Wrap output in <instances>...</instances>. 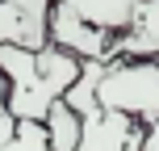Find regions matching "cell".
Here are the masks:
<instances>
[{
    "instance_id": "7a4b0ae2",
    "label": "cell",
    "mask_w": 159,
    "mask_h": 151,
    "mask_svg": "<svg viewBox=\"0 0 159 151\" xmlns=\"http://www.w3.org/2000/svg\"><path fill=\"white\" fill-rule=\"evenodd\" d=\"M96 101L105 109H117L126 118L143 122V126L159 122V59H143V55L105 59Z\"/></svg>"
},
{
    "instance_id": "9c48e42d",
    "label": "cell",
    "mask_w": 159,
    "mask_h": 151,
    "mask_svg": "<svg viewBox=\"0 0 159 151\" xmlns=\"http://www.w3.org/2000/svg\"><path fill=\"white\" fill-rule=\"evenodd\" d=\"M13 130H17V113H13V105H8L4 80H0V143H8V139H13Z\"/></svg>"
},
{
    "instance_id": "52a82bcc",
    "label": "cell",
    "mask_w": 159,
    "mask_h": 151,
    "mask_svg": "<svg viewBox=\"0 0 159 151\" xmlns=\"http://www.w3.org/2000/svg\"><path fill=\"white\" fill-rule=\"evenodd\" d=\"M46 134H50V147L55 151H75L80 139H84V118L67 101H55L50 113H46Z\"/></svg>"
},
{
    "instance_id": "8992f818",
    "label": "cell",
    "mask_w": 159,
    "mask_h": 151,
    "mask_svg": "<svg viewBox=\"0 0 159 151\" xmlns=\"http://www.w3.org/2000/svg\"><path fill=\"white\" fill-rule=\"evenodd\" d=\"M84 21H92L96 30H109V34H126L134 25L143 0H67Z\"/></svg>"
},
{
    "instance_id": "ba28073f",
    "label": "cell",
    "mask_w": 159,
    "mask_h": 151,
    "mask_svg": "<svg viewBox=\"0 0 159 151\" xmlns=\"http://www.w3.org/2000/svg\"><path fill=\"white\" fill-rule=\"evenodd\" d=\"M0 151H55L46 134V122H30V118H17V130L8 143H0Z\"/></svg>"
},
{
    "instance_id": "3957f363",
    "label": "cell",
    "mask_w": 159,
    "mask_h": 151,
    "mask_svg": "<svg viewBox=\"0 0 159 151\" xmlns=\"http://www.w3.org/2000/svg\"><path fill=\"white\" fill-rule=\"evenodd\" d=\"M50 42L63 50H71L80 59H109L113 55V34L96 30L92 21L75 13L67 0H55V13H50Z\"/></svg>"
},
{
    "instance_id": "277c9868",
    "label": "cell",
    "mask_w": 159,
    "mask_h": 151,
    "mask_svg": "<svg viewBox=\"0 0 159 151\" xmlns=\"http://www.w3.org/2000/svg\"><path fill=\"white\" fill-rule=\"evenodd\" d=\"M55 0H0V42L4 46H46Z\"/></svg>"
},
{
    "instance_id": "8fae6325",
    "label": "cell",
    "mask_w": 159,
    "mask_h": 151,
    "mask_svg": "<svg viewBox=\"0 0 159 151\" xmlns=\"http://www.w3.org/2000/svg\"><path fill=\"white\" fill-rule=\"evenodd\" d=\"M75 151H105V147H101V143H96V139L84 130V139H80V147H75Z\"/></svg>"
},
{
    "instance_id": "5b68a950",
    "label": "cell",
    "mask_w": 159,
    "mask_h": 151,
    "mask_svg": "<svg viewBox=\"0 0 159 151\" xmlns=\"http://www.w3.org/2000/svg\"><path fill=\"white\" fill-rule=\"evenodd\" d=\"M143 55V59H159V0H143V8H138L134 25H130L126 34H113V55Z\"/></svg>"
},
{
    "instance_id": "6da1fadb",
    "label": "cell",
    "mask_w": 159,
    "mask_h": 151,
    "mask_svg": "<svg viewBox=\"0 0 159 151\" xmlns=\"http://www.w3.org/2000/svg\"><path fill=\"white\" fill-rule=\"evenodd\" d=\"M80 67H84V59L55 46V42L34 50L0 42V80L8 88V105L17 118H30V122H46L50 105L67 97Z\"/></svg>"
},
{
    "instance_id": "30bf717a",
    "label": "cell",
    "mask_w": 159,
    "mask_h": 151,
    "mask_svg": "<svg viewBox=\"0 0 159 151\" xmlns=\"http://www.w3.org/2000/svg\"><path fill=\"white\" fill-rule=\"evenodd\" d=\"M143 151H159V122H151L143 134Z\"/></svg>"
}]
</instances>
